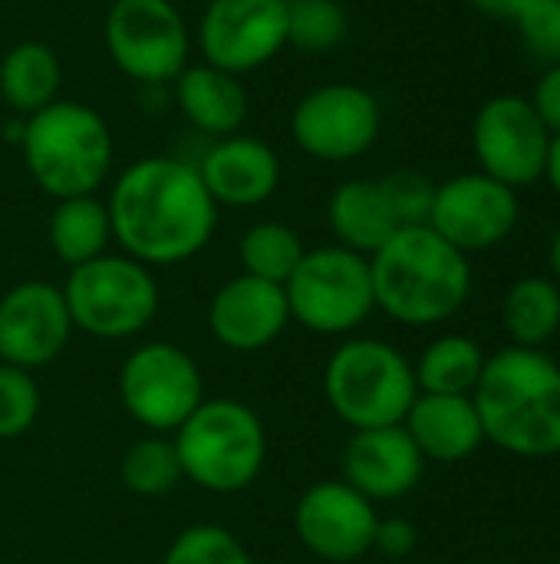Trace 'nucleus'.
<instances>
[{
	"mask_svg": "<svg viewBox=\"0 0 560 564\" xmlns=\"http://www.w3.org/2000/svg\"><path fill=\"white\" fill-rule=\"evenodd\" d=\"M327 221L330 231L337 235V245L363 258L376 254L399 231V221L383 195L380 178L340 182L327 202Z\"/></svg>",
	"mask_w": 560,
	"mask_h": 564,
	"instance_id": "22",
	"label": "nucleus"
},
{
	"mask_svg": "<svg viewBox=\"0 0 560 564\" xmlns=\"http://www.w3.org/2000/svg\"><path fill=\"white\" fill-rule=\"evenodd\" d=\"M376 307L406 324L432 327L455 317L472 294L469 254L452 248L429 225L399 228L376 254H370Z\"/></svg>",
	"mask_w": 560,
	"mask_h": 564,
	"instance_id": "3",
	"label": "nucleus"
},
{
	"mask_svg": "<svg viewBox=\"0 0 560 564\" xmlns=\"http://www.w3.org/2000/svg\"><path fill=\"white\" fill-rule=\"evenodd\" d=\"M505 330L515 347L541 350L560 330V284L554 278H521L505 294Z\"/></svg>",
	"mask_w": 560,
	"mask_h": 564,
	"instance_id": "26",
	"label": "nucleus"
},
{
	"mask_svg": "<svg viewBox=\"0 0 560 564\" xmlns=\"http://www.w3.org/2000/svg\"><path fill=\"white\" fill-rule=\"evenodd\" d=\"M350 20L340 0H287V46L300 53H333L347 40Z\"/></svg>",
	"mask_w": 560,
	"mask_h": 564,
	"instance_id": "29",
	"label": "nucleus"
},
{
	"mask_svg": "<svg viewBox=\"0 0 560 564\" xmlns=\"http://www.w3.org/2000/svg\"><path fill=\"white\" fill-rule=\"evenodd\" d=\"M383 129L380 99L356 83H327L300 96L290 135L317 162H353L366 155Z\"/></svg>",
	"mask_w": 560,
	"mask_h": 564,
	"instance_id": "11",
	"label": "nucleus"
},
{
	"mask_svg": "<svg viewBox=\"0 0 560 564\" xmlns=\"http://www.w3.org/2000/svg\"><path fill=\"white\" fill-rule=\"evenodd\" d=\"M485 350L465 334H446L432 340L419 364L413 367L419 393H446V397H472L482 370Z\"/></svg>",
	"mask_w": 560,
	"mask_h": 564,
	"instance_id": "25",
	"label": "nucleus"
},
{
	"mask_svg": "<svg viewBox=\"0 0 560 564\" xmlns=\"http://www.w3.org/2000/svg\"><path fill=\"white\" fill-rule=\"evenodd\" d=\"M172 443L185 479L215 496L248 489L267 459L264 423L241 400H205L175 430Z\"/></svg>",
	"mask_w": 560,
	"mask_h": 564,
	"instance_id": "5",
	"label": "nucleus"
},
{
	"mask_svg": "<svg viewBox=\"0 0 560 564\" xmlns=\"http://www.w3.org/2000/svg\"><path fill=\"white\" fill-rule=\"evenodd\" d=\"M106 208L112 238L145 268L195 258L218 225V205L195 162L175 155H145L122 169Z\"/></svg>",
	"mask_w": 560,
	"mask_h": 564,
	"instance_id": "1",
	"label": "nucleus"
},
{
	"mask_svg": "<svg viewBox=\"0 0 560 564\" xmlns=\"http://www.w3.org/2000/svg\"><path fill=\"white\" fill-rule=\"evenodd\" d=\"M416 545H419V532L409 519H380L376 522L373 549L383 552L386 558H406L416 552Z\"/></svg>",
	"mask_w": 560,
	"mask_h": 564,
	"instance_id": "35",
	"label": "nucleus"
},
{
	"mask_svg": "<svg viewBox=\"0 0 560 564\" xmlns=\"http://www.w3.org/2000/svg\"><path fill=\"white\" fill-rule=\"evenodd\" d=\"M472 149L479 172L518 192L545 178L551 132L531 109L528 96L502 93L475 112Z\"/></svg>",
	"mask_w": 560,
	"mask_h": 564,
	"instance_id": "12",
	"label": "nucleus"
},
{
	"mask_svg": "<svg viewBox=\"0 0 560 564\" xmlns=\"http://www.w3.org/2000/svg\"><path fill=\"white\" fill-rule=\"evenodd\" d=\"M119 400L139 426L175 433L205 403L198 364L175 344H142L119 370Z\"/></svg>",
	"mask_w": 560,
	"mask_h": 564,
	"instance_id": "10",
	"label": "nucleus"
},
{
	"mask_svg": "<svg viewBox=\"0 0 560 564\" xmlns=\"http://www.w3.org/2000/svg\"><path fill=\"white\" fill-rule=\"evenodd\" d=\"M482 17H492V20H512L525 10L528 0H469Z\"/></svg>",
	"mask_w": 560,
	"mask_h": 564,
	"instance_id": "36",
	"label": "nucleus"
},
{
	"mask_svg": "<svg viewBox=\"0 0 560 564\" xmlns=\"http://www.w3.org/2000/svg\"><path fill=\"white\" fill-rule=\"evenodd\" d=\"M175 102L182 116L205 135H234L248 119V89L241 76L211 63H188L175 79Z\"/></svg>",
	"mask_w": 560,
	"mask_h": 564,
	"instance_id": "21",
	"label": "nucleus"
},
{
	"mask_svg": "<svg viewBox=\"0 0 560 564\" xmlns=\"http://www.w3.org/2000/svg\"><path fill=\"white\" fill-rule=\"evenodd\" d=\"M241 268L251 278L271 281V284H287V278L297 271L300 258L307 254L300 235L284 225V221H257L244 231L241 238Z\"/></svg>",
	"mask_w": 560,
	"mask_h": 564,
	"instance_id": "27",
	"label": "nucleus"
},
{
	"mask_svg": "<svg viewBox=\"0 0 560 564\" xmlns=\"http://www.w3.org/2000/svg\"><path fill=\"white\" fill-rule=\"evenodd\" d=\"M528 102L538 112V119L545 122V129L551 135H560V63L541 69V76H538Z\"/></svg>",
	"mask_w": 560,
	"mask_h": 564,
	"instance_id": "34",
	"label": "nucleus"
},
{
	"mask_svg": "<svg viewBox=\"0 0 560 564\" xmlns=\"http://www.w3.org/2000/svg\"><path fill=\"white\" fill-rule=\"evenodd\" d=\"M50 248L66 268H79L99 254H106L112 241V221L106 202L96 195H76L56 202L50 215Z\"/></svg>",
	"mask_w": 560,
	"mask_h": 564,
	"instance_id": "24",
	"label": "nucleus"
},
{
	"mask_svg": "<svg viewBox=\"0 0 560 564\" xmlns=\"http://www.w3.org/2000/svg\"><path fill=\"white\" fill-rule=\"evenodd\" d=\"M343 482L370 502L406 499L426 473V459L416 449L406 426L356 430L343 446Z\"/></svg>",
	"mask_w": 560,
	"mask_h": 564,
	"instance_id": "17",
	"label": "nucleus"
},
{
	"mask_svg": "<svg viewBox=\"0 0 560 564\" xmlns=\"http://www.w3.org/2000/svg\"><path fill=\"white\" fill-rule=\"evenodd\" d=\"M63 297L79 327L99 340H125L142 334L158 314V284L152 271L129 254H99L69 268Z\"/></svg>",
	"mask_w": 560,
	"mask_h": 564,
	"instance_id": "7",
	"label": "nucleus"
},
{
	"mask_svg": "<svg viewBox=\"0 0 560 564\" xmlns=\"http://www.w3.org/2000/svg\"><path fill=\"white\" fill-rule=\"evenodd\" d=\"M20 152L30 178L56 202L96 195L112 169V132L106 119L83 102L56 99L23 119Z\"/></svg>",
	"mask_w": 560,
	"mask_h": 564,
	"instance_id": "4",
	"label": "nucleus"
},
{
	"mask_svg": "<svg viewBox=\"0 0 560 564\" xmlns=\"http://www.w3.org/2000/svg\"><path fill=\"white\" fill-rule=\"evenodd\" d=\"M73 334L63 288L23 281L0 297V360L20 370L53 364Z\"/></svg>",
	"mask_w": 560,
	"mask_h": 564,
	"instance_id": "16",
	"label": "nucleus"
},
{
	"mask_svg": "<svg viewBox=\"0 0 560 564\" xmlns=\"http://www.w3.org/2000/svg\"><path fill=\"white\" fill-rule=\"evenodd\" d=\"M185 479L175 443L165 436H145L122 456V486L142 499H162Z\"/></svg>",
	"mask_w": 560,
	"mask_h": 564,
	"instance_id": "28",
	"label": "nucleus"
},
{
	"mask_svg": "<svg viewBox=\"0 0 560 564\" xmlns=\"http://www.w3.org/2000/svg\"><path fill=\"white\" fill-rule=\"evenodd\" d=\"M290 324L287 294L281 284L238 274L224 281L208 307L211 337L238 354H254L271 347Z\"/></svg>",
	"mask_w": 560,
	"mask_h": 564,
	"instance_id": "18",
	"label": "nucleus"
},
{
	"mask_svg": "<svg viewBox=\"0 0 560 564\" xmlns=\"http://www.w3.org/2000/svg\"><path fill=\"white\" fill-rule=\"evenodd\" d=\"M162 564H254L248 549L221 525H191L165 552Z\"/></svg>",
	"mask_w": 560,
	"mask_h": 564,
	"instance_id": "30",
	"label": "nucleus"
},
{
	"mask_svg": "<svg viewBox=\"0 0 560 564\" xmlns=\"http://www.w3.org/2000/svg\"><path fill=\"white\" fill-rule=\"evenodd\" d=\"M376 522L373 502L343 479L310 486L294 509V529L304 549L333 564L360 562L373 552Z\"/></svg>",
	"mask_w": 560,
	"mask_h": 564,
	"instance_id": "15",
	"label": "nucleus"
},
{
	"mask_svg": "<svg viewBox=\"0 0 560 564\" xmlns=\"http://www.w3.org/2000/svg\"><path fill=\"white\" fill-rule=\"evenodd\" d=\"M521 218L518 192L485 172H462L436 185L429 228L462 254L488 251L512 238Z\"/></svg>",
	"mask_w": 560,
	"mask_h": 564,
	"instance_id": "13",
	"label": "nucleus"
},
{
	"mask_svg": "<svg viewBox=\"0 0 560 564\" xmlns=\"http://www.w3.org/2000/svg\"><path fill=\"white\" fill-rule=\"evenodd\" d=\"M287 46V0H208L198 20L205 63L234 76L271 63Z\"/></svg>",
	"mask_w": 560,
	"mask_h": 564,
	"instance_id": "14",
	"label": "nucleus"
},
{
	"mask_svg": "<svg viewBox=\"0 0 560 564\" xmlns=\"http://www.w3.org/2000/svg\"><path fill=\"white\" fill-rule=\"evenodd\" d=\"M545 178L551 182V188L558 192L560 198V135H551V152H548V169Z\"/></svg>",
	"mask_w": 560,
	"mask_h": 564,
	"instance_id": "37",
	"label": "nucleus"
},
{
	"mask_svg": "<svg viewBox=\"0 0 560 564\" xmlns=\"http://www.w3.org/2000/svg\"><path fill=\"white\" fill-rule=\"evenodd\" d=\"M485 440L518 459L560 456V364L545 350L502 347L472 390Z\"/></svg>",
	"mask_w": 560,
	"mask_h": 564,
	"instance_id": "2",
	"label": "nucleus"
},
{
	"mask_svg": "<svg viewBox=\"0 0 560 564\" xmlns=\"http://www.w3.org/2000/svg\"><path fill=\"white\" fill-rule=\"evenodd\" d=\"M112 63L142 86L172 83L188 66V23L172 0H112L106 13Z\"/></svg>",
	"mask_w": 560,
	"mask_h": 564,
	"instance_id": "9",
	"label": "nucleus"
},
{
	"mask_svg": "<svg viewBox=\"0 0 560 564\" xmlns=\"http://www.w3.org/2000/svg\"><path fill=\"white\" fill-rule=\"evenodd\" d=\"M525 50L541 66L560 63V0H528L515 17Z\"/></svg>",
	"mask_w": 560,
	"mask_h": 564,
	"instance_id": "33",
	"label": "nucleus"
},
{
	"mask_svg": "<svg viewBox=\"0 0 560 564\" xmlns=\"http://www.w3.org/2000/svg\"><path fill=\"white\" fill-rule=\"evenodd\" d=\"M63 66L50 43L20 40L0 59V99L13 116L26 119L59 99Z\"/></svg>",
	"mask_w": 560,
	"mask_h": 564,
	"instance_id": "23",
	"label": "nucleus"
},
{
	"mask_svg": "<svg viewBox=\"0 0 560 564\" xmlns=\"http://www.w3.org/2000/svg\"><path fill=\"white\" fill-rule=\"evenodd\" d=\"M40 416V387L30 370L0 364V440L23 436Z\"/></svg>",
	"mask_w": 560,
	"mask_h": 564,
	"instance_id": "31",
	"label": "nucleus"
},
{
	"mask_svg": "<svg viewBox=\"0 0 560 564\" xmlns=\"http://www.w3.org/2000/svg\"><path fill=\"white\" fill-rule=\"evenodd\" d=\"M422 459L432 463H462L475 456L485 443V430L472 397L419 393L403 420Z\"/></svg>",
	"mask_w": 560,
	"mask_h": 564,
	"instance_id": "20",
	"label": "nucleus"
},
{
	"mask_svg": "<svg viewBox=\"0 0 560 564\" xmlns=\"http://www.w3.org/2000/svg\"><path fill=\"white\" fill-rule=\"evenodd\" d=\"M551 271H554V278H558L560 284V228L554 231V238H551Z\"/></svg>",
	"mask_w": 560,
	"mask_h": 564,
	"instance_id": "38",
	"label": "nucleus"
},
{
	"mask_svg": "<svg viewBox=\"0 0 560 564\" xmlns=\"http://www.w3.org/2000/svg\"><path fill=\"white\" fill-rule=\"evenodd\" d=\"M380 185H383V195H386L399 228L429 225V212H432V198H436V182L426 172L396 169V172L383 175Z\"/></svg>",
	"mask_w": 560,
	"mask_h": 564,
	"instance_id": "32",
	"label": "nucleus"
},
{
	"mask_svg": "<svg viewBox=\"0 0 560 564\" xmlns=\"http://www.w3.org/2000/svg\"><path fill=\"white\" fill-rule=\"evenodd\" d=\"M208 195L215 205L228 208H254L264 205L281 185V159L277 152L254 135H224L215 139L201 162H195Z\"/></svg>",
	"mask_w": 560,
	"mask_h": 564,
	"instance_id": "19",
	"label": "nucleus"
},
{
	"mask_svg": "<svg viewBox=\"0 0 560 564\" xmlns=\"http://www.w3.org/2000/svg\"><path fill=\"white\" fill-rule=\"evenodd\" d=\"M284 294L290 321L323 337L350 334L376 311L370 258L343 245L307 251L287 278Z\"/></svg>",
	"mask_w": 560,
	"mask_h": 564,
	"instance_id": "8",
	"label": "nucleus"
},
{
	"mask_svg": "<svg viewBox=\"0 0 560 564\" xmlns=\"http://www.w3.org/2000/svg\"><path fill=\"white\" fill-rule=\"evenodd\" d=\"M323 393L337 420L356 430L399 426L419 397L413 364L386 340L356 337L333 350Z\"/></svg>",
	"mask_w": 560,
	"mask_h": 564,
	"instance_id": "6",
	"label": "nucleus"
}]
</instances>
